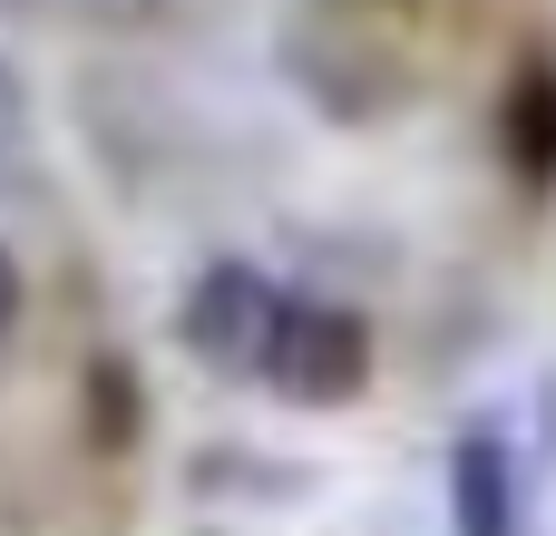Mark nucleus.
<instances>
[{"label":"nucleus","instance_id":"6","mask_svg":"<svg viewBox=\"0 0 556 536\" xmlns=\"http://www.w3.org/2000/svg\"><path fill=\"white\" fill-rule=\"evenodd\" d=\"M98 400H108L98 410V439H127V381L117 371H98Z\"/></svg>","mask_w":556,"mask_h":536},{"label":"nucleus","instance_id":"7","mask_svg":"<svg viewBox=\"0 0 556 536\" xmlns=\"http://www.w3.org/2000/svg\"><path fill=\"white\" fill-rule=\"evenodd\" d=\"M20 322V264H10V244H0V332Z\"/></svg>","mask_w":556,"mask_h":536},{"label":"nucleus","instance_id":"1","mask_svg":"<svg viewBox=\"0 0 556 536\" xmlns=\"http://www.w3.org/2000/svg\"><path fill=\"white\" fill-rule=\"evenodd\" d=\"M264 381L303 410H342L371 381V322L352 303H283V332L264 352Z\"/></svg>","mask_w":556,"mask_h":536},{"label":"nucleus","instance_id":"5","mask_svg":"<svg viewBox=\"0 0 556 536\" xmlns=\"http://www.w3.org/2000/svg\"><path fill=\"white\" fill-rule=\"evenodd\" d=\"M29 176H39V117H29L20 68L0 59V186H29Z\"/></svg>","mask_w":556,"mask_h":536},{"label":"nucleus","instance_id":"4","mask_svg":"<svg viewBox=\"0 0 556 536\" xmlns=\"http://www.w3.org/2000/svg\"><path fill=\"white\" fill-rule=\"evenodd\" d=\"M498 146H508V166H518L528 186H547V176H556V59H528V68L508 78Z\"/></svg>","mask_w":556,"mask_h":536},{"label":"nucleus","instance_id":"3","mask_svg":"<svg viewBox=\"0 0 556 536\" xmlns=\"http://www.w3.org/2000/svg\"><path fill=\"white\" fill-rule=\"evenodd\" d=\"M450 527L459 536H518V459L498 430H469L450 449Z\"/></svg>","mask_w":556,"mask_h":536},{"label":"nucleus","instance_id":"2","mask_svg":"<svg viewBox=\"0 0 556 536\" xmlns=\"http://www.w3.org/2000/svg\"><path fill=\"white\" fill-rule=\"evenodd\" d=\"M176 332H186V352H195L205 371H264V352H274V332H283V293H274L254 264H205V273L186 283Z\"/></svg>","mask_w":556,"mask_h":536}]
</instances>
